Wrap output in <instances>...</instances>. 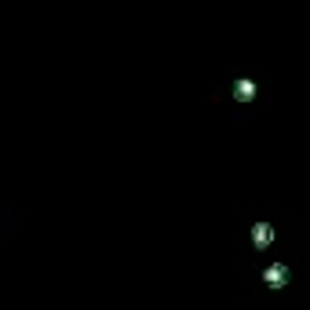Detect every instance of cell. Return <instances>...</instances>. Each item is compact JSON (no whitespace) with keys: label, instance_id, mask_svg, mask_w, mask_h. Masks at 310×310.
<instances>
[{"label":"cell","instance_id":"1","mask_svg":"<svg viewBox=\"0 0 310 310\" xmlns=\"http://www.w3.org/2000/svg\"><path fill=\"white\" fill-rule=\"evenodd\" d=\"M267 281H270V288H281V285L288 281V270H285V267H270V270H267Z\"/></svg>","mask_w":310,"mask_h":310},{"label":"cell","instance_id":"2","mask_svg":"<svg viewBox=\"0 0 310 310\" xmlns=\"http://www.w3.org/2000/svg\"><path fill=\"white\" fill-rule=\"evenodd\" d=\"M256 241H259V245H267V241H270V230L259 227V230H256Z\"/></svg>","mask_w":310,"mask_h":310}]
</instances>
